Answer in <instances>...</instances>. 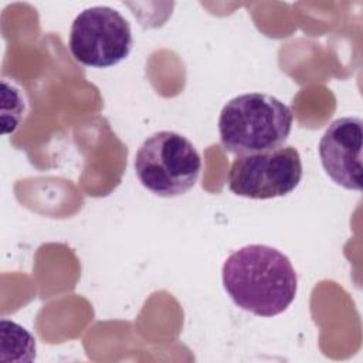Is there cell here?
<instances>
[{"mask_svg":"<svg viewBox=\"0 0 363 363\" xmlns=\"http://www.w3.org/2000/svg\"><path fill=\"white\" fill-rule=\"evenodd\" d=\"M133 166L145 189L160 197H176L196 184L201 157L183 135L160 130L143 140L135 155Z\"/></svg>","mask_w":363,"mask_h":363,"instance_id":"cell-3","label":"cell"},{"mask_svg":"<svg viewBox=\"0 0 363 363\" xmlns=\"http://www.w3.org/2000/svg\"><path fill=\"white\" fill-rule=\"evenodd\" d=\"M302 179L299 152L282 146L255 155L238 156L228 172V189L241 197L267 200L294 191Z\"/></svg>","mask_w":363,"mask_h":363,"instance_id":"cell-5","label":"cell"},{"mask_svg":"<svg viewBox=\"0 0 363 363\" xmlns=\"http://www.w3.org/2000/svg\"><path fill=\"white\" fill-rule=\"evenodd\" d=\"M292 122V111L281 99L262 92L242 94L220 112V140L237 156L275 150L285 145Z\"/></svg>","mask_w":363,"mask_h":363,"instance_id":"cell-2","label":"cell"},{"mask_svg":"<svg viewBox=\"0 0 363 363\" xmlns=\"http://www.w3.org/2000/svg\"><path fill=\"white\" fill-rule=\"evenodd\" d=\"M1 332L10 336L11 362H30L35 356V340L34 337L16 322L7 319L1 320Z\"/></svg>","mask_w":363,"mask_h":363,"instance_id":"cell-7","label":"cell"},{"mask_svg":"<svg viewBox=\"0 0 363 363\" xmlns=\"http://www.w3.org/2000/svg\"><path fill=\"white\" fill-rule=\"evenodd\" d=\"M133 45L129 21L115 9L94 6L72 21L68 47L82 65L108 68L123 61Z\"/></svg>","mask_w":363,"mask_h":363,"instance_id":"cell-4","label":"cell"},{"mask_svg":"<svg viewBox=\"0 0 363 363\" xmlns=\"http://www.w3.org/2000/svg\"><path fill=\"white\" fill-rule=\"evenodd\" d=\"M223 285L233 302L257 316L271 318L292 303L298 277L279 250L251 244L231 252L223 264Z\"/></svg>","mask_w":363,"mask_h":363,"instance_id":"cell-1","label":"cell"},{"mask_svg":"<svg viewBox=\"0 0 363 363\" xmlns=\"http://www.w3.org/2000/svg\"><path fill=\"white\" fill-rule=\"evenodd\" d=\"M363 122L356 116L333 121L319 142V157L326 174L347 190H362Z\"/></svg>","mask_w":363,"mask_h":363,"instance_id":"cell-6","label":"cell"}]
</instances>
